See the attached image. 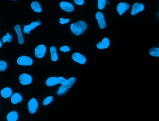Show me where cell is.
Masks as SVG:
<instances>
[{
  "mask_svg": "<svg viewBox=\"0 0 159 121\" xmlns=\"http://www.w3.org/2000/svg\"><path fill=\"white\" fill-rule=\"evenodd\" d=\"M87 28V23L83 21H79L72 24L70 26L71 31L74 34L78 36L86 31Z\"/></svg>",
  "mask_w": 159,
  "mask_h": 121,
  "instance_id": "cell-1",
  "label": "cell"
},
{
  "mask_svg": "<svg viewBox=\"0 0 159 121\" xmlns=\"http://www.w3.org/2000/svg\"><path fill=\"white\" fill-rule=\"evenodd\" d=\"M17 63L19 65L27 66H30L33 64V60L27 56H23L17 59Z\"/></svg>",
  "mask_w": 159,
  "mask_h": 121,
  "instance_id": "cell-2",
  "label": "cell"
},
{
  "mask_svg": "<svg viewBox=\"0 0 159 121\" xmlns=\"http://www.w3.org/2000/svg\"><path fill=\"white\" fill-rule=\"evenodd\" d=\"M46 48L43 44L38 45L35 49V56L38 58H42L45 55Z\"/></svg>",
  "mask_w": 159,
  "mask_h": 121,
  "instance_id": "cell-3",
  "label": "cell"
},
{
  "mask_svg": "<svg viewBox=\"0 0 159 121\" xmlns=\"http://www.w3.org/2000/svg\"><path fill=\"white\" fill-rule=\"evenodd\" d=\"M20 83L23 85L30 84L32 82V77L29 74L24 73L19 76Z\"/></svg>",
  "mask_w": 159,
  "mask_h": 121,
  "instance_id": "cell-4",
  "label": "cell"
},
{
  "mask_svg": "<svg viewBox=\"0 0 159 121\" xmlns=\"http://www.w3.org/2000/svg\"><path fill=\"white\" fill-rule=\"evenodd\" d=\"M38 104L37 100L34 98L31 99L28 103V109L29 112L32 114L35 113L38 109Z\"/></svg>",
  "mask_w": 159,
  "mask_h": 121,
  "instance_id": "cell-5",
  "label": "cell"
},
{
  "mask_svg": "<svg viewBox=\"0 0 159 121\" xmlns=\"http://www.w3.org/2000/svg\"><path fill=\"white\" fill-rule=\"evenodd\" d=\"M95 17H96V19L97 20L99 28L102 29H104L106 28V24L105 22V17L103 13L99 11L97 12Z\"/></svg>",
  "mask_w": 159,
  "mask_h": 121,
  "instance_id": "cell-6",
  "label": "cell"
},
{
  "mask_svg": "<svg viewBox=\"0 0 159 121\" xmlns=\"http://www.w3.org/2000/svg\"><path fill=\"white\" fill-rule=\"evenodd\" d=\"M72 58L73 61L80 65H84L86 62V57L79 53L76 52L73 53L72 55Z\"/></svg>",
  "mask_w": 159,
  "mask_h": 121,
  "instance_id": "cell-7",
  "label": "cell"
},
{
  "mask_svg": "<svg viewBox=\"0 0 159 121\" xmlns=\"http://www.w3.org/2000/svg\"><path fill=\"white\" fill-rule=\"evenodd\" d=\"M60 8L66 12H73L74 11V6L72 4L66 1H62L60 3Z\"/></svg>",
  "mask_w": 159,
  "mask_h": 121,
  "instance_id": "cell-8",
  "label": "cell"
},
{
  "mask_svg": "<svg viewBox=\"0 0 159 121\" xmlns=\"http://www.w3.org/2000/svg\"><path fill=\"white\" fill-rule=\"evenodd\" d=\"M144 9V6L142 3H139L136 2L134 3L132 6L131 15H137L139 12L143 11Z\"/></svg>",
  "mask_w": 159,
  "mask_h": 121,
  "instance_id": "cell-9",
  "label": "cell"
},
{
  "mask_svg": "<svg viewBox=\"0 0 159 121\" xmlns=\"http://www.w3.org/2000/svg\"><path fill=\"white\" fill-rule=\"evenodd\" d=\"M14 29L15 30L17 34V37H18V42L19 44L22 45L24 43V37L23 33L21 32V29L19 25H16L14 27Z\"/></svg>",
  "mask_w": 159,
  "mask_h": 121,
  "instance_id": "cell-10",
  "label": "cell"
},
{
  "mask_svg": "<svg viewBox=\"0 0 159 121\" xmlns=\"http://www.w3.org/2000/svg\"><path fill=\"white\" fill-rule=\"evenodd\" d=\"M130 8V5L126 2H120L117 6V11L120 15L126 11Z\"/></svg>",
  "mask_w": 159,
  "mask_h": 121,
  "instance_id": "cell-11",
  "label": "cell"
},
{
  "mask_svg": "<svg viewBox=\"0 0 159 121\" xmlns=\"http://www.w3.org/2000/svg\"><path fill=\"white\" fill-rule=\"evenodd\" d=\"M40 22H32L30 24L28 25H24V34L27 33L28 34H30V31L32 29H34L35 27L37 26L40 25Z\"/></svg>",
  "mask_w": 159,
  "mask_h": 121,
  "instance_id": "cell-12",
  "label": "cell"
},
{
  "mask_svg": "<svg viewBox=\"0 0 159 121\" xmlns=\"http://www.w3.org/2000/svg\"><path fill=\"white\" fill-rule=\"evenodd\" d=\"M109 40L107 38H104L101 42H99L96 45L98 49H105L107 48L109 46Z\"/></svg>",
  "mask_w": 159,
  "mask_h": 121,
  "instance_id": "cell-13",
  "label": "cell"
},
{
  "mask_svg": "<svg viewBox=\"0 0 159 121\" xmlns=\"http://www.w3.org/2000/svg\"><path fill=\"white\" fill-rule=\"evenodd\" d=\"M72 86V85H70L68 84L66 85L61 84V86H60V87L58 89L57 94L58 95H62L64 94L70 88H71Z\"/></svg>",
  "mask_w": 159,
  "mask_h": 121,
  "instance_id": "cell-14",
  "label": "cell"
},
{
  "mask_svg": "<svg viewBox=\"0 0 159 121\" xmlns=\"http://www.w3.org/2000/svg\"><path fill=\"white\" fill-rule=\"evenodd\" d=\"M58 77H51L48 78L46 81V85L47 86L51 87L58 84Z\"/></svg>",
  "mask_w": 159,
  "mask_h": 121,
  "instance_id": "cell-15",
  "label": "cell"
},
{
  "mask_svg": "<svg viewBox=\"0 0 159 121\" xmlns=\"http://www.w3.org/2000/svg\"><path fill=\"white\" fill-rule=\"evenodd\" d=\"M12 93L11 89L9 87L4 88L1 91V97L4 98H7L10 97Z\"/></svg>",
  "mask_w": 159,
  "mask_h": 121,
  "instance_id": "cell-16",
  "label": "cell"
},
{
  "mask_svg": "<svg viewBox=\"0 0 159 121\" xmlns=\"http://www.w3.org/2000/svg\"><path fill=\"white\" fill-rule=\"evenodd\" d=\"M22 97L21 95L18 93H15L12 95L11 98V103L14 104H16L18 103H20L22 101Z\"/></svg>",
  "mask_w": 159,
  "mask_h": 121,
  "instance_id": "cell-17",
  "label": "cell"
},
{
  "mask_svg": "<svg viewBox=\"0 0 159 121\" xmlns=\"http://www.w3.org/2000/svg\"><path fill=\"white\" fill-rule=\"evenodd\" d=\"M18 117V113L16 111L10 112L7 116V119L8 121H17Z\"/></svg>",
  "mask_w": 159,
  "mask_h": 121,
  "instance_id": "cell-18",
  "label": "cell"
},
{
  "mask_svg": "<svg viewBox=\"0 0 159 121\" xmlns=\"http://www.w3.org/2000/svg\"><path fill=\"white\" fill-rule=\"evenodd\" d=\"M31 7L33 11L36 13H41L42 12V8L41 7L38 1H33L31 4Z\"/></svg>",
  "mask_w": 159,
  "mask_h": 121,
  "instance_id": "cell-19",
  "label": "cell"
},
{
  "mask_svg": "<svg viewBox=\"0 0 159 121\" xmlns=\"http://www.w3.org/2000/svg\"><path fill=\"white\" fill-rule=\"evenodd\" d=\"M50 52L51 60L54 62L57 61L58 59V56L56 48L54 46L51 47L50 48Z\"/></svg>",
  "mask_w": 159,
  "mask_h": 121,
  "instance_id": "cell-20",
  "label": "cell"
},
{
  "mask_svg": "<svg viewBox=\"0 0 159 121\" xmlns=\"http://www.w3.org/2000/svg\"><path fill=\"white\" fill-rule=\"evenodd\" d=\"M150 55L155 57L159 56V48H152L149 50Z\"/></svg>",
  "mask_w": 159,
  "mask_h": 121,
  "instance_id": "cell-21",
  "label": "cell"
},
{
  "mask_svg": "<svg viewBox=\"0 0 159 121\" xmlns=\"http://www.w3.org/2000/svg\"><path fill=\"white\" fill-rule=\"evenodd\" d=\"M12 39V35H11L9 33H7L6 35L3 37L1 41H2L3 43H5L7 42H8L9 43H10Z\"/></svg>",
  "mask_w": 159,
  "mask_h": 121,
  "instance_id": "cell-22",
  "label": "cell"
},
{
  "mask_svg": "<svg viewBox=\"0 0 159 121\" xmlns=\"http://www.w3.org/2000/svg\"><path fill=\"white\" fill-rule=\"evenodd\" d=\"M7 63L6 62L0 60V71H4L6 70Z\"/></svg>",
  "mask_w": 159,
  "mask_h": 121,
  "instance_id": "cell-23",
  "label": "cell"
},
{
  "mask_svg": "<svg viewBox=\"0 0 159 121\" xmlns=\"http://www.w3.org/2000/svg\"><path fill=\"white\" fill-rule=\"evenodd\" d=\"M106 1L107 0H98V8L99 10H102L105 8Z\"/></svg>",
  "mask_w": 159,
  "mask_h": 121,
  "instance_id": "cell-24",
  "label": "cell"
},
{
  "mask_svg": "<svg viewBox=\"0 0 159 121\" xmlns=\"http://www.w3.org/2000/svg\"><path fill=\"white\" fill-rule=\"evenodd\" d=\"M53 98L51 96L47 97L44 100V102H43V105H47L49 104L53 101Z\"/></svg>",
  "mask_w": 159,
  "mask_h": 121,
  "instance_id": "cell-25",
  "label": "cell"
},
{
  "mask_svg": "<svg viewBox=\"0 0 159 121\" xmlns=\"http://www.w3.org/2000/svg\"><path fill=\"white\" fill-rule=\"evenodd\" d=\"M58 79L59 84H61L62 85H66L68 84V80H66L65 78L63 77H58Z\"/></svg>",
  "mask_w": 159,
  "mask_h": 121,
  "instance_id": "cell-26",
  "label": "cell"
},
{
  "mask_svg": "<svg viewBox=\"0 0 159 121\" xmlns=\"http://www.w3.org/2000/svg\"><path fill=\"white\" fill-rule=\"evenodd\" d=\"M60 51L64 52H67L70 51V48L68 46H64L61 47L60 48Z\"/></svg>",
  "mask_w": 159,
  "mask_h": 121,
  "instance_id": "cell-27",
  "label": "cell"
},
{
  "mask_svg": "<svg viewBox=\"0 0 159 121\" xmlns=\"http://www.w3.org/2000/svg\"><path fill=\"white\" fill-rule=\"evenodd\" d=\"M76 79L75 77H71V78H69V79H68V84L70 85H71L72 86L75 83V81H76Z\"/></svg>",
  "mask_w": 159,
  "mask_h": 121,
  "instance_id": "cell-28",
  "label": "cell"
},
{
  "mask_svg": "<svg viewBox=\"0 0 159 121\" xmlns=\"http://www.w3.org/2000/svg\"><path fill=\"white\" fill-rule=\"evenodd\" d=\"M69 22V19H64L61 18H60V22L59 23L61 24H64L67 23Z\"/></svg>",
  "mask_w": 159,
  "mask_h": 121,
  "instance_id": "cell-29",
  "label": "cell"
},
{
  "mask_svg": "<svg viewBox=\"0 0 159 121\" xmlns=\"http://www.w3.org/2000/svg\"><path fill=\"white\" fill-rule=\"evenodd\" d=\"M75 4L78 5H82L84 2V0H74Z\"/></svg>",
  "mask_w": 159,
  "mask_h": 121,
  "instance_id": "cell-30",
  "label": "cell"
},
{
  "mask_svg": "<svg viewBox=\"0 0 159 121\" xmlns=\"http://www.w3.org/2000/svg\"><path fill=\"white\" fill-rule=\"evenodd\" d=\"M1 46H2V43L1 41H0V48L1 47Z\"/></svg>",
  "mask_w": 159,
  "mask_h": 121,
  "instance_id": "cell-31",
  "label": "cell"
},
{
  "mask_svg": "<svg viewBox=\"0 0 159 121\" xmlns=\"http://www.w3.org/2000/svg\"><path fill=\"white\" fill-rule=\"evenodd\" d=\"M106 3L107 4H109V1H106Z\"/></svg>",
  "mask_w": 159,
  "mask_h": 121,
  "instance_id": "cell-32",
  "label": "cell"
},
{
  "mask_svg": "<svg viewBox=\"0 0 159 121\" xmlns=\"http://www.w3.org/2000/svg\"><path fill=\"white\" fill-rule=\"evenodd\" d=\"M12 1H16V0H12Z\"/></svg>",
  "mask_w": 159,
  "mask_h": 121,
  "instance_id": "cell-33",
  "label": "cell"
}]
</instances>
